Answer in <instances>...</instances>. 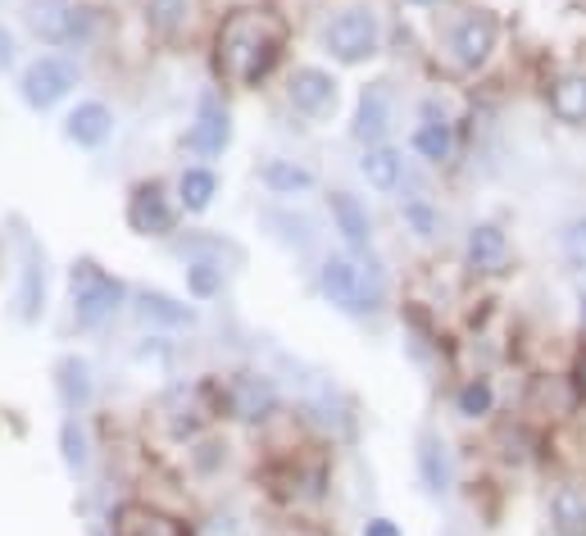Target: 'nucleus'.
I'll return each instance as SVG.
<instances>
[{"label": "nucleus", "mask_w": 586, "mask_h": 536, "mask_svg": "<svg viewBox=\"0 0 586 536\" xmlns=\"http://www.w3.org/2000/svg\"><path fill=\"white\" fill-rule=\"evenodd\" d=\"M550 110H555L564 123H586V78L582 73L555 82V91H550Z\"/></svg>", "instance_id": "20"}, {"label": "nucleus", "mask_w": 586, "mask_h": 536, "mask_svg": "<svg viewBox=\"0 0 586 536\" xmlns=\"http://www.w3.org/2000/svg\"><path fill=\"white\" fill-rule=\"evenodd\" d=\"M123 282L119 278H105L96 268L87 264V273H73V318H78V328H100L114 309L123 305Z\"/></svg>", "instance_id": "4"}, {"label": "nucleus", "mask_w": 586, "mask_h": 536, "mask_svg": "<svg viewBox=\"0 0 586 536\" xmlns=\"http://www.w3.org/2000/svg\"><path fill=\"white\" fill-rule=\"evenodd\" d=\"M387 119H391V105H387V91L382 87H368L359 96V114H355V137L359 141H378L387 132Z\"/></svg>", "instance_id": "17"}, {"label": "nucleus", "mask_w": 586, "mask_h": 536, "mask_svg": "<svg viewBox=\"0 0 586 536\" xmlns=\"http://www.w3.org/2000/svg\"><path fill=\"white\" fill-rule=\"evenodd\" d=\"M550 518H555L559 536H586V496L573 487H559L550 500Z\"/></svg>", "instance_id": "18"}, {"label": "nucleus", "mask_w": 586, "mask_h": 536, "mask_svg": "<svg viewBox=\"0 0 586 536\" xmlns=\"http://www.w3.org/2000/svg\"><path fill=\"white\" fill-rule=\"evenodd\" d=\"M228 137H232L228 110H223L214 96H205V100H200L196 123H191V132H187V146L196 150V155H219V150L228 146Z\"/></svg>", "instance_id": "10"}, {"label": "nucleus", "mask_w": 586, "mask_h": 536, "mask_svg": "<svg viewBox=\"0 0 586 536\" xmlns=\"http://www.w3.org/2000/svg\"><path fill=\"white\" fill-rule=\"evenodd\" d=\"M110 132H114V114L100 100H82L78 110L64 119V137L78 141V146H105Z\"/></svg>", "instance_id": "12"}, {"label": "nucleus", "mask_w": 586, "mask_h": 536, "mask_svg": "<svg viewBox=\"0 0 586 536\" xmlns=\"http://www.w3.org/2000/svg\"><path fill=\"white\" fill-rule=\"evenodd\" d=\"M418 473H423L428 491H437V496L450 487V459H446V446H441L432 432L418 441Z\"/></svg>", "instance_id": "21"}, {"label": "nucleus", "mask_w": 586, "mask_h": 536, "mask_svg": "<svg viewBox=\"0 0 586 536\" xmlns=\"http://www.w3.org/2000/svg\"><path fill=\"white\" fill-rule=\"evenodd\" d=\"M450 50H455L459 69H477L487 64V55L496 50V19L491 14H464L450 32Z\"/></svg>", "instance_id": "6"}, {"label": "nucleus", "mask_w": 586, "mask_h": 536, "mask_svg": "<svg viewBox=\"0 0 586 536\" xmlns=\"http://www.w3.org/2000/svg\"><path fill=\"white\" fill-rule=\"evenodd\" d=\"M282 28L278 14L269 10H241L219 28V73L232 87H255L259 78H269L273 64L282 55Z\"/></svg>", "instance_id": "1"}, {"label": "nucleus", "mask_w": 586, "mask_h": 536, "mask_svg": "<svg viewBox=\"0 0 586 536\" xmlns=\"http://www.w3.org/2000/svg\"><path fill=\"white\" fill-rule=\"evenodd\" d=\"M323 46L332 50V60L341 64H364L378 50V14L373 10H341L323 32Z\"/></svg>", "instance_id": "3"}, {"label": "nucleus", "mask_w": 586, "mask_h": 536, "mask_svg": "<svg viewBox=\"0 0 586 536\" xmlns=\"http://www.w3.org/2000/svg\"><path fill=\"white\" fill-rule=\"evenodd\" d=\"M459 414L464 418H482L491 414V387L482 378L468 382V387H459Z\"/></svg>", "instance_id": "28"}, {"label": "nucleus", "mask_w": 586, "mask_h": 536, "mask_svg": "<svg viewBox=\"0 0 586 536\" xmlns=\"http://www.w3.org/2000/svg\"><path fill=\"white\" fill-rule=\"evenodd\" d=\"M287 96L300 114H323L332 100H337V82H332L323 69H296L291 73Z\"/></svg>", "instance_id": "11"}, {"label": "nucleus", "mask_w": 586, "mask_h": 536, "mask_svg": "<svg viewBox=\"0 0 586 536\" xmlns=\"http://www.w3.org/2000/svg\"><path fill=\"white\" fill-rule=\"evenodd\" d=\"M137 318L141 323H164V328H191L196 323V309L178 305L164 291H137Z\"/></svg>", "instance_id": "14"}, {"label": "nucleus", "mask_w": 586, "mask_h": 536, "mask_svg": "<svg viewBox=\"0 0 586 536\" xmlns=\"http://www.w3.org/2000/svg\"><path fill=\"white\" fill-rule=\"evenodd\" d=\"M505 259V232L496 223H482V228L468 232V264L473 268H496Z\"/></svg>", "instance_id": "22"}, {"label": "nucleus", "mask_w": 586, "mask_h": 536, "mask_svg": "<svg viewBox=\"0 0 586 536\" xmlns=\"http://www.w3.org/2000/svg\"><path fill=\"white\" fill-rule=\"evenodd\" d=\"M214 191H219V178L209 169H187L178 178V196H182V209H191V214H200V209H209V200H214Z\"/></svg>", "instance_id": "24"}, {"label": "nucleus", "mask_w": 586, "mask_h": 536, "mask_svg": "<svg viewBox=\"0 0 586 536\" xmlns=\"http://www.w3.org/2000/svg\"><path fill=\"white\" fill-rule=\"evenodd\" d=\"M359 169H364V178L378 191H391L400 182V155L387 146H368V155L359 159Z\"/></svg>", "instance_id": "23"}, {"label": "nucleus", "mask_w": 586, "mask_h": 536, "mask_svg": "<svg viewBox=\"0 0 586 536\" xmlns=\"http://www.w3.org/2000/svg\"><path fill=\"white\" fill-rule=\"evenodd\" d=\"M318 287H323V296H328L337 309H346V314H368V309L378 305V282L368 278L364 268L346 255L323 259V268H318Z\"/></svg>", "instance_id": "2"}, {"label": "nucleus", "mask_w": 586, "mask_h": 536, "mask_svg": "<svg viewBox=\"0 0 586 536\" xmlns=\"http://www.w3.org/2000/svg\"><path fill=\"white\" fill-rule=\"evenodd\" d=\"M582 323H586V296H582Z\"/></svg>", "instance_id": "38"}, {"label": "nucleus", "mask_w": 586, "mask_h": 536, "mask_svg": "<svg viewBox=\"0 0 586 536\" xmlns=\"http://www.w3.org/2000/svg\"><path fill=\"white\" fill-rule=\"evenodd\" d=\"M577 378H582V391H586V355H582V364H577Z\"/></svg>", "instance_id": "36"}, {"label": "nucleus", "mask_w": 586, "mask_h": 536, "mask_svg": "<svg viewBox=\"0 0 586 536\" xmlns=\"http://www.w3.org/2000/svg\"><path fill=\"white\" fill-rule=\"evenodd\" d=\"M291 536H323V532H314V527H296Z\"/></svg>", "instance_id": "35"}, {"label": "nucleus", "mask_w": 586, "mask_h": 536, "mask_svg": "<svg viewBox=\"0 0 586 536\" xmlns=\"http://www.w3.org/2000/svg\"><path fill=\"white\" fill-rule=\"evenodd\" d=\"M364 536H400V527L391 523V518H373V523L364 527Z\"/></svg>", "instance_id": "33"}, {"label": "nucleus", "mask_w": 586, "mask_h": 536, "mask_svg": "<svg viewBox=\"0 0 586 536\" xmlns=\"http://www.w3.org/2000/svg\"><path fill=\"white\" fill-rule=\"evenodd\" d=\"M110 527H114V536H187V527H182L178 518L159 514V509H150V505H137V500L114 509Z\"/></svg>", "instance_id": "8"}, {"label": "nucleus", "mask_w": 586, "mask_h": 536, "mask_svg": "<svg viewBox=\"0 0 586 536\" xmlns=\"http://www.w3.org/2000/svg\"><path fill=\"white\" fill-rule=\"evenodd\" d=\"M228 400H232V414H237V418H264L273 405H278L273 387L264 378H255V373H241V378L232 382Z\"/></svg>", "instance_id": "15"}, {"label": "nucleus", "mask_w": 586, "mask_h": 536, "mask_svg": "<svg viewBox=\"0 0 586 536\" xmlns=\"http://www.w3.org/2000/svg\"><path fill=\"white\" fill-rule=\"evenodd\" d=\"M0 64H14V37L0 28Z\"/></svg>", "instance_id": "34"}, {"label": "nucleus", "mask_w": 586, "mask_h": 536, "mask_svg": "<svg viewBox=\"0 0 586 536\" xmlns=\"http://www.w3.org/2000/svg\"><path fill=\"white\" fill-rule=\"evenodd\" d=\"M128 228L141 232V237H164V232H173V209H169V200H164V187H159V182H146V187L132 191Z\"/></svg>", "instance_id": "7"}, {"label": "nucleus", "mask_w": 586, "mask_h": 536, "mask_svg": "<svg viewBox=\"0 0 586 536\" xmlns=\"http://www.w3.org/2000/svg\"><path fill=\"white\" fill-rule=\"evenodd\" d=\"M332 219H337V232L350 241L355 250H364L373 241V223H368V209L359 205L346 191H332Z\"/></svg>", "instance_id": "16"}, {"label": "nucleus", "mask_w": 586, "mask_h": 536, "mask_svg": "<svg viewBox=\"0 0 586 536\" xmlns=\"http://www.w3.org/2000/svg\"><path fill=\"white\" fill-rule=\"evenodd\" d=\"M414 150L423 159H446L450 155V132L446 123H423V128L414 132Z\"/></svg>", "instance_id": "26"}, {"label": "nucleus", "mask_w": 586, "mask_h": 536, "mask_svg": "<svg viewBox=\"0 0 586 536\" xmlns=\"http://www.w3.org/2000/svg\"><path fill=\"white\" fill-rule=\"evenodd\" d=\"M23 246H28V273H23V318H37L41 300H46V268L37 264L32 241H23Z\"/></svg>", "instance_id": "25"}, {"label": "nucleus", "mask_w": 586, "mask_h": 536, "mask_svg": "<svg viewBox=\"0 0 586 536\" xmlns=\"http://www.w3.org/2000/svg\"><path fill=\"white\" fill-rule=\"evenodd\" d=\"M28 28L37 32L41 41H73L78 37V10H73L69 0H28Z\"/></svg>", "instance_id": "9"}, {"label": "nucleus", "mask_w": 586, "mask_h": 536, "mask_svg": "<svg viewBox=\"0 0 586 536\" xmlns=\"http://www.w3.org/2000/svg\"><path fill=\"white\" fill-rule=\"evenodd\" d=\"M73 87H78V69L69 60H60V55H41V60H32L23 69V100H28L32 110H50Z\"/></svg>", "instance_id": "5"}, {"label": "nucleus", "mask_w": 586, "mask_h": 536, "mask_svg": "<svg viewBox=\"0 0 586 536\" xmlns=\"http://www.w3.org/2000/svg\"><path fill=\"white\" fill-rule=\"evenodd\" d=\"M60 391L69 405H82V400H87L91 382H87V364H82V359H64L60 364Z\"/></svg>", "instance_id": "27"}, {"label": "nucleus", "mask_w": 586, "mask_h": 536, "mask_svg": "<svg viewBox=\"0 0 586 536\" xmlns=\"http://www.w3.org/2000/svg\"><path fill=\"white\" fill-rule=\"evenodd\" d=\"M405 223L418 232V237H437V214H432L428 205H418V200L405 205Z\"/></svg>", "instance_id": "31"}, {"label": "nucleus", "mask_w": 586, "mask_h": 536, "mask_svg": "<svg viewBox=\"0 0 586 536\" xmlns=\"http://www.w3.org/2000/svg\"><path fill=\"white\" fill-rule=\"evenodd\" d=\"M141 14L159 37H182L196 28V0H141Z\"/></svg>", "instance_id": "13"}, {"label": "nucleus", "mask_w": 586, "mask_h": 536, "mask_svg": "<svg viewBox=\"0 0 586 536\" xmlns=\"http://www.w3.org/2000/svg\"><path fill=\"white\" fill-rule=\"evenodd\" d=\"M187 287H191V296H214V291L223 287V268L219 264H191L187 268Z\"/></svg>", "instance_id": "29"}, {"label": "nucleus", "mask_w": 586, "mask_h": 536, "mask_svg": "<svg viewBox=\"0 0 586 536\" xmlns=\"http://www.w3.org/2000/svg\"><path fill=\"white\" fill-rule=\"evenodd\" d=\"M564 255H568V264L586 268V219H577L564 228Z\"/></svg>", "instance_id": "30"}, {"label": "nucleus", "mask_w": 586, "mask_h": 536, "mask_svg": "<svg viewBox=\"0 0 586 536\" xmlns=\"http://www.w3.org/2000/svg\"><path fill=\"white\" fill-rule=\"evenodd\" d=\"M64 459H69V468H82L87 464V450H82V432H78V423H64Z\"/></svg>", "instance_id": "32"}, {"label": "nucleus", "mask_w": 586, "mask_h": 536, "mask_svg": "<svg viewBox=\"0 0 586 536\" xmlns=\"http://www.w3.org/2000/svg\"><path fill=\"white\" fill-rule=\"evenodd\" d=\"M259 178H264V187L269 191H278V196H296V191L314 187V173L300 169V164H291V159H269V164L259 169Z\"/></svg>", "instance_id": "19"}, {"label": "nucleus", "mask_w": 586, "mask_h": 536, "mask_svg": "<svg viewBox=\"0 0 586 536\" xmlns=\"http://www.w3.org/2000/svg\"><path fill=\"white\" fill-rule=\"evenodd\" d=\"M409 5H432V0H409Z\"/></svg>", "instance_id": "37"}]
</instances>
